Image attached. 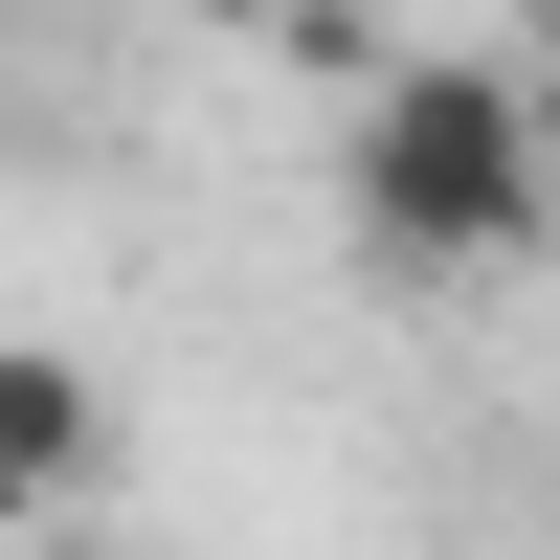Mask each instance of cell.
<instances>
[{
  "label": "cell",
  "mask_w": 560,
  "mask_h": 560,
  "mask_svg": "<svg viewBox=\"0 0 560 560\" xmlns=\"http://www.w3.org/2000/svg\"><path fill=\"white\" fill-rule=\"evenodd\" d=\"M337 202L404 292H471V269H538L560 247V135L516 90V45H382L359 68V135H337Z\"/></svg>",
  "instance_id": "6da1fadb"
},
{
  "label": "cell",
  "mask_w": 560,
  "mask_h": 560,
  "mask_svg": "<svg viewBox=\"0 0 560 560\" xmlns=\"http://www.w3.org/2000/svg\"><path fill=\"white\" fill-rule=\"evenodd\" d=\"M90 471H113V382L68 337H0V516H68Z\"/></svg>",
  "instance_id": "7a4b0ae2"
},
{
  "label": "cell",
  "mask_w": 560,
  "mask_h": 560,
  "mask_svg": "<svg viewBox=\"0 0 560 560\" xmlns=\"http://www.w3.org/2000/svg\"><path fill=\"white\" fill-rule=\"evenodd\" d=\"M516 90H538V135H560V0H538V23H516Z\"/></svg>",
  "instance_id": "3957f363"
},
{
  "label": "cell",
  "mask_w": 560,
  "mask_h": 560,
  "mask_svg": "<svg viewBox=\"0 0 560 560\" xmlns=\"http://www.w3.org/2000/svg\"><path fill=\"white\" fill-rule=\"evenodd\" d=\"M202 23H292V0H202Z\"/></svg>",
  "instance_id": "277c9868"
}]
</instances>
